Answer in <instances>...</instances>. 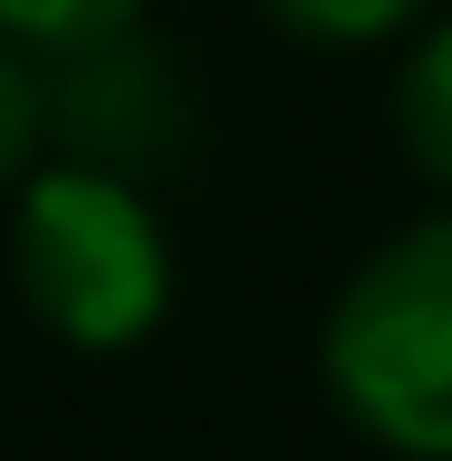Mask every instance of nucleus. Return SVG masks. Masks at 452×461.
Masks as SVG:
<instances>
[{"label":"nucleus","instance_id":"obj_3","mask_svg":"<svg viewBox=\"0 0 452 461\" xmlns=\"http://www.w3.org/2000/svg\"><path fill=\"white\" fill-rule=\"evenodd\" d=\"M141 0H0V38L29 57H57V67H86L132 38Z\"/></svg>","mask_w":452,"mask_h":461},{"label":"nucleus","instance_id":"obj_1","mask_svg":"<svg viewBox=\"0 0 452 461\" xmlns=\"http://www.w3.org/2000/svg\"><path fill=\"white\" fill-rule=\"evenodd\" d=\"M321 376L367 443L452 461V207L348 274L321 330Z\"/></svg>","mask_w":452,"mask_h":461},{"label":"nucleus","instance_id":"obj_5","mask_svg":"<svg viewBox=\"0 0 452 461\" xmlns=\"http://www.w3.org/2000/svg\"><path fill=\"white\" fill-rule=\"evenodd\" d=\"M434 0H264V19L293 38H312V48H367V38L405 29V19H424Z\"/></svg>","mask_w":452,"mask_h":461},{"label":"nucleus","instance_id":"obj_2","mask_svg":"<svg viewBox=\"0 0 452 461\" xmlns=\"http://www.w3.org/2000/svg\"><path fill=\"white\" fill-rule=\"evenodd\" d=\"M10 274H19V302L67 348L113 358V348L151 339L170 311V236L132 179L95 170V160H57L19 188Z\"/></svg>","mask_w":452,"mask_h":461},{"label":"nucleus","instance_id":"obj_6","mask_svg":"<svg viewBox=\"0 0 452 461\" xmlns=\"http://www.w3.org/2000/svg\"><path fill=\"white\" fill-rule=\"evenodd\" d=\"M38 122H48V104H38V76L19 67V48L0 38V188L29 170V151H38Z\"/></svg>","mask_w":452,"mask_h":461},{"label":"nucleus","instance_id":"obj_4","mask_svg":"<svg viewBox=\"0 0 452 461\" xmlns=\"http://www.w3.org/2000/svg\"><path fill=\"white\" fill-rule=\"evenodd\" d=\"M396 132H405V151H415V170L452 188V19L405 57V76H396Z\"/></svg>","mask_w":452,"mask_h":461}]
</instances>
